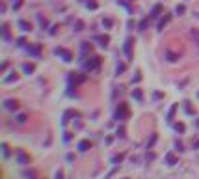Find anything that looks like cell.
I'll list each match as a JSON object with an SVG mask.
<instances>
[{"label": "cell", "mask_w": 199, "mask_h": 179, "mask_svg": "<svg viewBox=\"0 0 199 179\" xmlns=\"http://www.w3.org/2000/svg\"><path fill=\"white\" fill-rule=\"evenodd\" d=\"M127 117H129V108H127L125 103H119L115 108V120L117 121H125Z\"/></svg>", "instance_id": "1"}, {"label": "cell", "mask_w": 199, "mask_h": 179, "mask_svg": "<svg viewBox=\"0 0 199 179\" xmlns=\"http://www.w3.org/2000/svg\"><path fill=\"white\" fill-rule=\"evenodd\" d=\"M99 65H101V58L99 56H91V58H88V62H84V67L86 71H97L99 69Z\"/></svg>", "instance_id": "2"}, {"label": "cell", "mask_w": 199, "mask_h": 179, "mask_svg": "<svg viewBox=\"0 0 199 179\" xmlns=\"http://www.w3.org/2000/svg\"><path fill=\"white\" fill-rule=\"evenodd\" d=\"M67 80H69L71 86H73V84L76 86V84H84L86 80H88V76H86V75H80V73H69Z\"/></svg>", "instance_id": "3"}, {"label": "cell", "mask_w": 199, "mask_h": 179, "mask_svg": "<svg viewBox=\"0 0 199 179\" xmlns=\"http://www.w3.org/2000/svg\"><path fill=\"white\" fill-rule=\"evenodd\" d=\"M132 45H134V37H130V35H129V37H127L125 39V45H123V50H125V56H127V58H132Z\"/></svg>", "instance_id": "4"}, {"label": "cell", "mask_w": 199, "mask_h": 179, "mask_svg": "<svg viewBox=\"0 0 199 179\" xmlns=\"http://www.w3.org/2000/svg\"><path fill=\"white\" fill-rule=\"evenodd\" d=\"M54 52H56V54H58V56H60V58H62V60H63V62H71V60H73V54H71V52H69V50H67V49H63V47H58V49H56V50H54Z\"/></svg>", "instance_id": "5"}, {"label": "cell", "mask_w": 199, "mask_h": 179, "mask_svg": "<svg viewBox=\"0 0 199 179\" xmlns=\"http://www.w3.org/2000/svg\"><path fill=\"white\" fill-rule=\"evenodd\" d=\"M169 21H171V13H164V17H162L160 21H158L156 28H158V30H160V32H162V30H164V26H166V24L169 23Z\"/></svg>", "instance_id": "6"}, {"label": "cell", "mask_w": 199, "mask_h": 179, "mask_svg": "<svg viewBox=\"0 0 199 179\" xmlns=\"http://www.w3.org/2000/svg\"><path fill=\"white\" fill-rule=\"evenodd\" d=\"M17 161H19V164H30V157H28L23 149L17 151Z\"/></svg>", "instance_id": "7"}, {"label": "cell", "mask_w": 199, "mask_h": 179, "mask_svg": "<svg viewBox=\"0 0 199 179\" xmlns=\"http://www.w3.org/2000/svg\"><path fill=\"white\" fill-rule=\"evenodd\" d=\"M95 41L101 45V47H108V43H110V37L108 35H95Z\"/></svg>", "instance_id": "8"}, {"label": "cell", "mask_w": 199, "mask_h": 179, "mask_svg": "<svg viewBox=\"0 0 199 179\" xmlns=\"http://www.w3.org/2000/svg\"><path fill=\"white\" fill-rule=\"evenodd\" d=\"M4 106H6L8 110H17L19 108V103L15 99H6V101H4Z\"/></svg>", "instance_id": "9"}, {"label": "cell", "mask_w": 199, "mask_h": 179, "mask_svg": "<svg viewBox=\"0 0 199 179\" xmlns=\"http://www.w3.org/2000/svg\"><path fill=\"white\" fill-rule=\"evenodd\" d=\"M88 149H91V142H89V140H80V142H78V151L86 153Z\"/></svg>", "instance_id": "10"}, {"label": "cell", "mask_w": 199, "mask_h": 179, "mask_svg": "<svg viewBox=\"0 0 199 179\" xmlns=\"http://www.w3.org/2000/svg\"><path fill=\"white\" fill-rule=\"evenodd\" d=\"M28 52L32 54V56H39V54H41V45H30Z\"/></svg>", "instance_id": "11"}, {"label": "cell", "mask_w": 199, "mask_h": 179, "mask_svg": "<svg viewBox=\"0 0 199 179\" xmlns=\"http://www.w3.org/2000/svg\"><path fill=\"white\" fill-rule=\"evenodd\" d=\"M19 28H21L23 32H30V30H32V24L28 21H24V19H21V21H19Z\"/></svg>", "instance_id": "12"}, {"label": "cell", "mask_w": 199, "mask_h": 179, "mask_svg": "<svg viewBox=\"0 0 199 179\" xmlns=\"http://www.w3.org/2000/svg\"><path fill=\"white\" fill-rule=\"evenodd\" d=\"M17 80H19V75L13 71V73H9V76L4 79V84H11V82H17Z\"/></svg>", "instance_id": "13"}, {"label": "cell", "mask_w": 199, "mask_h": 179, "mask_svg": "<svg viewBox=\"0 0 199 179\" xmlns=\"http://www.w3.org/2000/svg\"><path fill=\"white\" fill-rule=\"evenodd\" d=\"M149 21H151V17H145V19H141L140 24H138V30L140 32H143V30H147V26H149Z\"/></svg>", "instance_id": "14"}, {"label": "cell", "mask_w": 199, "mask_h": 179, "mask_svg": "<svg viewBox=\"0 0 199 179\" xmlns=\"http://www.w3.org/2000/svg\"><path fill=\"white\" fill-rule=\"evenodd\" d=\"M132 97H134L138 103H141V101H143V93H141L140 88H134V90H132Z\"/></svg>", "instance_id": "15"}, {"label": "cell", "mask_w": 199, "mask_h": 179, "mask_svg": "<svg viewBox=\"0 0 199 179\" xmlns=\"http://www.w3.org/2000/svg\"><path fill=\"white\" fill-rule=\"evenodd\" d=\"M160 13H162V6H160V4H156V6H153V11H151L149 17H151V19H156Z\"/></svg>", "instance_id": "16"}, {"label": "cell", "mask_w": 199, "mask_h": 179, "mask_svg": "<svg viewBox=\"0 0 199 179\" xmlns=\"http://www.w3.org/2000/svg\"><path fill=\"white\" fill-rule=\"evenodd\" d=\"M73 116H78V114H76V112H73V110H67V112H65V114H63L62 125H67V123H69V117H73Z\"/></svg>", "instance_id": "17"}, {"label": "cell", "mask_w": 199, "mask_h": 179, "mask_svg": "<svg viewBox=\"0 0 199 179\" xmlns=\"http://www.w3.org/2000/svg\"><path fill=\"white\" fill-rule=\"evenodd\" d=\"M166 162H167L169 166H173V164H177V162H179V158L173 155V153H167V155H166Z\"/></svg>", "instance_id": "18"}, {"label": "cell", "mask_w": 199, "mask_h": 179, "mask_svg": "<svg viewBox=\"0 0 199 179\" xmlns=\"http://www.w3.org/2000/svg\"><path fill=\"white\" fill-rule=\"evenodd\" d=\"M166 58H167V62H177V60H179V54H177V52H171V50H167V52H166Z\"/></svg>", "instance_id": "19"}, {"label": "cell", "mask_w": 199, "mask_h": 179, "mask_svg": "<svg viewBox=\"0 0 199 179\" xmlns=\"http://www.w3.org/2000/svg\"><path fill=\"white\" fill-rule=\"evenodd\" d=\"M34 69H35V65H34L32 62H30V64H24V65H23V71H24V73H26V75L34 73Z\"/></svg>", "instance_id": "20"}, {"label": "cell", "mask_w": 199, "mask_h": 179, "mask_svg": "<svg viewBox=\"0 0 199 179\" xmlns=\"http://www.w3.org/2000/svg\"><path fill=\"white\" fill-rule=\"evenodd\" d=\"M175 112H177V105H171V108H169V112H167V121H173V117H175Z\"/></svg>", "instance_id": "21"}, {"label": "cell", "mask_w": 199, "mask_h": 179, "mask_svg": "<svg viewBox=\"0 0 199 179\" xmlns=\"http://www.w3.org/2000/svg\"><path fill=\"white\" fill-rule=\"evenodd\" d=\"M190 34H192V37H193V41H195V45L199 47V30H197V28H192Z\"/></svg>", "instance_id": "22"}, {"label": "cell", "mask_w": 199, "mask_h": 179, "mask_svg": "<svg viewBox=\"0 0 199 179\" xmlns=\"http://www.w3.org/2000/svg\"><path fill=\"white\" fill-rule=\"evenodd\" d=\"M2 37L6 39V41L9 39V28H8V24H4V26H2Z\"/></svg>", "instance_id": "23"}, {"label": "cell", "mask_w": 199, "mask_h": 179, "mask_svg": "<svg viewBox=\"0 0 199 179\" xmlns=\"http://www.w3.org/2000/svg\"><path fill=\"white\" fill-rule=\"evenodd\" d=\"M86 8H88V9H97V8H99V4H97L95 0H89V2H86Z\"/></svg>", "instance_id": "24"}, {"label": "cell", "mask_w": 199, "mask_h": 179, "mask_svg": "<svg viewBox=\"0 0 199 179\" xmlns=\"http://www.w3.org/2000/svg\"><path fill=\"white\" fill-rule=\"evenodd\" d=\"M184 11H186V6H184V4H179V6L175 8V13H177V15H182Z\"/></svg>", "instance_id": "25"}, {"label": "cell", "mask_w": 199, "mask_h": 179, "mask_svg": "<svg viewBox=\"0 0 199 179\" xmlns=\"http://www.w3.org/2000/svg\"><path fill=\"white\" fill-rule=\"evenodd\" d=\"M75 30H76V32H82V30H84V23L80 21V19L75 23Z\"/></svg>", "instance_id": "26"}, {"label": "cell", "mask_w": 199, "mask_h": 179, "mask_svg": "<svg viewBox=\"0 0 199 179\" xmlns=\"http://www.w3.org/2000/svg\"><path fill=\"white\" fill-rule=\"evenodd\" d=\"M125 69H127V65H125V64H117V67H115V73H117V75H121Z\"/></svg>", "instance_id": "27"}, {"label": "cell", "mask_w": 199, "mask_h": 179, "mask_svg": "<svg viewBox=\"0 0 199 179\" xmlns=\"http://www.w3.org/2000/svg\"><path fill=\"white\" fill-rule=\"evenodd\" d=\"M112 24H114V23H112V19H110V17H104V19H103V26H106V28H110Z\"/></svg>", "instance_id": "28"}, {"label": "cell", "mask_w": 199, "mask_h": 179, "mask_svg": "<svg viewBox=\"0 0 199 179\" xmlns=\"http://www.w3.org/2000/svg\"><path fill=\"white\" fill-rule=\"evenodd\" d=\"M82 52H84V54L91 52V45H89V43H82Z\"/></svg>", "instance_id": "29"}, {"label": "cell", "mask_w": 199, "mask_h": 179, "mask_svg": "<svg viewBox=\"0 0 199 179\" xmlns=\"http://www.w3.org/2000/svg\"><path fill=\"white\" fill-rule=\"evenodd\" d=\"M117 136L119 138H125V127H119V129H117V132H115Z\"/></svg>", "instance_id": "30"}, {"label": "cell", "mask_w": 199, "mask_h": 179, "mask_svg": "<svg viewBox=\"0 0 199 179\" xmlns=\"http://www.w3.org/2000/svg\"><path fill=\"white\" fill-rule=\"evenodd\" d=\"M184 129H186V127L182 125V123H175V131H179V132H184Z\"/></svg>", "instance_id": "31"}, {"label": "cell", "mask_w": 199, "mask_h": 179, "mask_svg": "<svg viewBox=\"0 0 199 179\" xmlns=\"http://www.w3.org/2000/svg\"><path fill=\"white\" fill-rule=\"evenodd\" d=\"M15 43H17L19 47H23V45L26 43V39H24V37H17V39H15Z\"/></svg>", "instance_id": "32"}, {"label": "cell", "mask_w": 199, "mask_h": 179, "mask_svg": "<svg viewBox=\"0 0 199 179\" xmlns=\"http://www.w3.org/2000/svg\"><path fill=\"white\" fill-rule=\"evenodd\" d=\"M17 121H19V123H24V121H26V114H19L17 116Z\"/></svg>", "instance_id": "33"}, {"label": "cell", "mask_w": 199, "mask_h": 179, "mask_svg": "<svg viewBox=\"0 0 199 179\" xmlns=\"http://www.w3.org/2000/svg\"><path fill=\"white\" fill-rule=\"evenodd\" d=\"M23 6V0H17V2H13V9H21Z\"/></svg>", "instance_id": "34"}, {"label": "cell", "mask_w": 199, "mask_h": 179, "mask_svg": "<svg viewBox=\"0 0 199 179\" xmlns=\"http://www.w3.org/2000/svg\"><path fill=\"white\" fill-rule=\"evenodd\" d=\"M2 151H4V157H9V147H8L6 144L2 146Z\"/></svg>", "instance_id": "35"}, {"label": "cell", "mask_w": 199, "mask_h": 179, "mask_svg": "<svg viewBox=\"0 0 199 179\" xmlns=\"http://www.w3.org/2000/svg\"><path fill=\"white\" fill-rule=\"evenodd\" d=\"M156 142V134H153L151 136V140H149V144H147V147H153V144Z\"/></svg>", "instance_id": "36"}, {"label": "cell", "mask_w": 199, "mask_h": 179, "mask_svg": "<svg viewBox=\"0 0 199 179\" xmlns=\"http://www.w3.org/2000/svg\"><path fill=\"white\" fill-rule=\"evenodd\" d=\"M39 24H41V26H43V28H47V24H49V23H47V19H43V17H39Z\"/></svg>", "instance_id": "37"}, {"label": "cell", "mask_w": 199, "mask_h": 179, "mask_svg": "<svg viewBox=\"0 0 199 179\" xmlns=\"http://www.w3.org/2000/svg\"><path fill=\"white\" fill-rule=\"evenodd\" d=\"M112 161H114L115 164H117V162H121V161H123V155H115L114 158H112Z\"/></svg>", "instance_id": "38"}, {"label": "cell", "mask_w": 199, "mask_h": 179, "mask_svg": "<svg viewBox=\"0 0 199 179\" xmlns=\"http://www.w3.org/2000/svg\"><path fill=\"white\" fill-rule=\"evenodd\" d=\"M140 80H141V76H140V75H136L134 79H132V84H134V82H140Z\"/></svg>", "instance_id": "39"}, {"label": "cell", "mask_w": 199, "mask_h": 179, "mask_svg": "<svg viewBox=\"0 0 199 179\" xmlns=\"http://www.w3.org/2000/svg\"><path fill=\"white\" fill-rule=\"evenodd\" d=\"M63 140H65V142H69V140H71V132H65V136H63Z\"/></svg>", "instance_id": "40"}, {"label": "cell", "mask_w": 199, "mask_h": 179, "mask_svg": "<svg viewBox=\"0 0 199 179\" xmlns=\"http://www.w3.org/2000/svg\"><path fill=\"white\" fill-rule=\"evenodd\" d=\"M56 179H63V172H58V173H56Z\"/></svg>", "instance_id": "41"}, {"label": "cell", "mask_w": 199, "mask_h": 179, "mask_svg": "<svg viewBox=\"0 0 199 179\" xmlns=\"http://www.w3.org/2000/svg\"><path fill=\"white\" fill-rule=\"evenodd\" d=\"M193 149H199V140L195 142V144H193Z\"/></svg>", "instance_id": "42"}, {"label": "cell", "mask_w": 199, "mask_h": 179, "mask_svg": "<svg viewBox=\"0 0 199 179\" xmlns=\"http://www.w3.org/2000/svg\"><path fill=\"white\" fill-rule=\"evenodd\" d=\"M125 179H127V177H125Z\"/></svg>", "instance_id": "43"}]
</instances>
